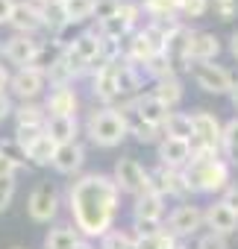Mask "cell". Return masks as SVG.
<instances>
[{"label":"cell","instance_id":"1","mask_svg":"<svg viewBox=\"0 0 238 249\" xmlns=\"http://www.w3.org/2000/svg\"><path fill=\"white\" fill-rule=\"evenodd\" d=\"M118 202H121V191L106 173H82L68 185V208L74 217V229L85 240L103 237L115 229Z\"/></svg>","mask_w":238,"mask_h":249},{"label":"cell","instance_id":"2","mask_svg":"<svg viewBox=\"0 0 238 249\" xmlns=\"http://www.w3.org/2000/svg\"><path fill=\"white\" fill-rule=\"evenodd\" d=\"M85 132L97 147H118L127 135H130V120L124 108H115V106H103L88 111L85 117Z\"/></svg>","mask_w":238,"mask_h":249},{"label":"cell","instance_id":"3","mask_svg":"<svg viewBox=\"0 0 238 249\" xmlns=\"http://www.w3.org/2000/svg\"><path fill=\"white\" fill-rule=\"evenodd\" d=\"M185 179H188L191 194H218L229 188V164L223 159L191 161L185 167Z\"/></svg>","mask_w":238,"mask_h":249},{"label":"cell","instance_id":"4","mask_svg":"<svg viewBox=\"0 0 238 249\" xmlns=\"http://www.w3.org/2000/svg\"><path fill=\"white\" fill-rule=\"evenodd\" d=\"M179 62L188 65H200V62H215L220 53V38L215 33H203V30H185V36L179 38Z\"/></svg>","mask_w":238,"mask_h":249},{"label":"cell","instance_id":"5","mask_svg":"<svg viewBox=\"0 0 238 249\" xmlns=\"http://www.w3.org/2000/svg\"><path fill=\"white\" fill-rule=\"evenodd\" d=\"M112 179L118 185L121 194H133V196H141L150 191V170H144L136 159H118L115 161V170H112Z\"/></svg>","mask_w":238,"mask_h":249},{"label":"cell","instance_id":"6","mask_svg":"<svg viewBox=\"0 0 238 249\" xmlns=\"http://www.w3.org/2000/svg\"><path fill=\"white\" fill-rule=\"evenodd\" d=\"M188 73H191V79L197 82V88H203V91H209V94H229L232 85H235V76H232L223 65H215V62L188 65Z\"/></svg>","mask_w":238,"mask_h":249},{"label":"cell","instance_id":"7","mask_svg":"<svg viewBox=\"0 0 238 249\" xmlns=\"http://www.w3.org/2000/svg\"><path fill=\"white\" fill-rule=\"evenodd\" d=\"M121 65H124V59L106 62V65H100V68L91 73V94H94L100 103H106V106H112L115 100H121V88H118Z\"/></svg>","mask_w":238,"mask_h":249},{"label":"cell","instance_id":"8","mask_svg":"<svg viewBox=\"0 0 238 249\" xmlns=\"http://www.w3.org/2000/svg\"><path fill=\"white\" fill-rule=\"evenodd\" d=\"M59 191L50 185V182H41L33 188L30 199H27V214L36 220V223H50L56 214H59Z\"/></svg>","mask_w":238,"mask_h":249},{"label":"cell","instance_id":"9","mask_svg":"<svg viewBox=\"0 0 238 249\" xmlns=\"http://www.w3.org/2000/svg\"><path fill=\"white\" fill-rule=\"evenodd\" d=\"M150 191H156L162 196H177V199L191 194L185 170H171V167H162V164L150 173Z\"/></svg>","mask_w":238,"mask_h":249},{"label":"cell","instance_id":"10","mask_svg":"<svg viewBox=\"0 0 238 249\" xmlns=\"http://www.w3.org/2000/svg\"><path fill=\"white\" fill-rule=\"evenodd\" d=\"M47 85V76L36 68H18L9 79V91L21 100V103H33Z\"/></svg>","mask_w":238,"mask_h":249},{"label":"cell","instance_id":"11","mask_svg":"<svg viewBox=\"0 0 238 249\" xmlns=\"http://www.w3.org/2000/svg\"><path fill=\"white\" fill-rule=\"evenodd\" d=\"M206 223V211H200L197 205H177L168 217V231L174 237H191L203 229Z\"/></svg>","mask_w":238,"mask_h":249},{"label":"cell","instance_id":"12","mask_svg":"<svg viewBox=\"0 0 238 249\" xmlns=\"http://www.w3.org/2000/svg\"><path fill=\"white\" fill-rule=\"evenodd\" d=\"M124 108H127V111H133L139 120L150 123V126H159V129L165 126V120H168V117H171V111H174V108H168L165 103H159L153 94H139V97H136L133 103H127Z\"/></svg>","mask_w":238,"mask_h":249},{"label":"cell","instance_id":"13","mask_svg":"<svg viewBox=\"0 0 238 249\" xmlns=\"http://www.w3.org/2000/svg\"><path fill=\"white\" fill-rule=\"evenodd\" d=\"M9 27H12L18 36H36L39 30H44L41 9L33 3V0H15V9H12Z\"/></svg>","mask_w":238,"mask_h":249},{"label":"cell","instance_id":"14","mask_svg":"<svg viewBox=\"0 0 238 249\" xmlns=\"http://www.w3.org/2000/svg\"><path fill=\"white\" fill-rule=\"evenodd\" d=\"M41 50V41H36V36H12L6 44H3V59L9 65H18V68H30L36 62Z\"/></svg>","mask_w":238,"mask_h":249},{"label":"cell","instance_id":"15","mask_svg":"<svg viewBox=\"0 0 238 249\" xmlns=\"http://www.w3.org/2000/svg\"><path fill=\"white\" fill-rule=\"evenodd\" d=\"M159 164L171 167V170H185L191 164V141H179V138H162L159 141Z\"/></svg>","mask_w":238,"mask_h":249},{"label":"cell","instance_id":"16","mask_svg":"<svg viewBox=\"0 0 238 249\" xmlns=\"http://www.w3.org/2000/svg\"><path fill=\"white\" fill-rule=\"evenodd\" d=\"M77 106H79V97H77V91L71 85L50 88V94L44 100L47 117H77Z\"/></svg>","mask_w":238,"mask_h":249},{"label":"cell","instance_id":"17","mask_svg":"<svg viewBox=\"0 0 238 249\" xmlns=\"http://www.w3.org/2000/svg\"><path fill=\"white\" fill-rule=\"evenodd\" d=\"M165 217V196L156 191H147L141 196H136L133 202V220L139 223H162Z\"/></svg>","mask_w":238,"mask_h":249},{"label":"cell","instance_id":"18","mask_svg":"<svg viewBox=\"0 0 238 249\" xmlns=\"http://www.w3.org/2000/svg\"><path fill=\"white\" fill-rule=\"evenodd\" d=\"M206 226L215 231V234H223V237H229L232 231H238V214L226 205V202H212L209 208H206Z\"/></svg>","mask_w":238,"mask_h":249},{"label":"cell","instance_id":"19","mask_svg":"<svg viewBox=\"0 0 238 249\" xmlns=\"http://www.w3.org/2000/svg\"><path fill=\"white\" fill-rule=\"evenodd\" d=\"M82 161H85V150H82L77 141H71V144H59V147H56L53 167H56L59 173H65V176H74V173L82 167Z\"/></svg>","mask_w":238,"mask_h":249},{"label":"cell","instance_id":"20","mask_svg":"<svg viewBox=\"0 0 238 249\" xmlns=\"http://www.w3.org/2000/svg\"><path fill=\"white\" fill-rule=\"evenodd\" d=\"M44 132H47L56 144H71V141H77L79 123H77V117H47Z\"/></svg>","mask_w":238,"mask_h":249},{"label":"cell","instance_id":"21","mask_svg":"<svg viewBox=\"0 0 238 249\" xmlns=\"http://www.w3.org/2000/svg\"><path fill=\"white\" fill-rule=\"evenodd\" d=\"M162 132H165L168 138L191 141V138H194V123H191V114H185V111H171V117L165 120Z\"/></svg>","mask_w":238,"mask_h":249},{"label":"cell","instance_id":"22","mask_svg":"<svg viewBox=\"0 0 238 249\" xmlns=\"http://www.w3.org/2000/svg\"><path fill=\"white\" fill-rule=\"evenodd\" d=\"M56 141L44 132L41 138H36L30 147H27V159H30V164H39V167H44V164H53V156H56Z\"/></svg>","mask_w":238,"mask_h":249},{"label":"cell","instance_id":"23","mask_svg":"<svg viewBox=\"0 0 238 249\" xmlns=\"http://www.w3.org/2000/svg\"><path fill=\"white\" fill-rule=\"evenodd\" d=\"M141 12L150 15V21H174L179 15V0H141Z\"/></svg>","mask_w":238,"mask_h":249},{"label":"cell","instance_id":"24","mask_svg":"<svg viewBox=\"0 0 238 249\" xmlns=\"http://www.w3.org/2000/svg\"><path fill=\"white\" fill-rule=\"evenodd\" d=\"M79 240H82V234H79L74 226H56V229L47 231L44 249H74Z\"/></svg>","mask_w":238,"mask_h":249},{"label":"cell","instance_id":"25","mask_svg":"<svg viewBox=\"0 0 238 249\" xmlns=\"http://www.w3.org/2000/svg\"><path fill=\"white\" fill-rule=\"evenodd\" d=\"M150 94H153L159 103H165L168 108H174V106L182 103V82H179L177 76H171V79H159V82L153 85Z\"/></svg>","mask_w":238,"mask_h":249},{"label":"cell","instance_id":"26","mask_svg":"<svg viewBox=\"0 0 238 249\" xmlns=\"http://www.w3.org/2000/svg\"><path fill=\"white\" fill-rule=\"evenodd\" d=\"M65 24H82L94 15V0H59Z\"/></svg>","mask_w":238,"mask_h":249},{"label":"cell","instance_id":"27","mask_svg":"<svg viewBox=\"0 0 238 249\" xmlns=\"http://www.w3.org/2000/svg\"><path fill=\"white\" fill-rule=\"evenodd\" d=\"M15 120H18V126H47V111L36 100L33 103H21L15 108Z\"/></svg>","mask_w":238,"mask_h":249},{"label":"cell","instance_id":"28","mask_svg":"<svg viewBox=\"0 0 238 249\" xmlns=\"http://www.w3.org/2000/svg\"><path fill=\"white\" fill-rule=\"evenodd\" d=\"M124 111H127V108H124ZM127 120H130V135H136L141 144H159V141L165 138V132H162L159 126H150V123L139 120L133 111H127Z\"/></svg>","mask_w":238,"mask_h":249},{"label":"cell","instance_id":"29","mask_svg":"<svg viewBox=\"0 0 238 249\" xmlns=\"http://www.w3.org/2000/svg\"><path fill=\"white\" fill-rule=\"evenodd\" d=\"M144 71H147V73H150L156 82H159V79H171V76H177V73H174L177 68H174V56H171V53L153 56V59L144 65Z\"/></svg>","mask_w":238,"mask_h":249},{"label":"cell","instance_id":"30","mask_svg":"<svg viewBox=\"0 0 238 249\" xmlns=\"http://www.w3.org/2000/svg\"><path fill=\"white\" fill-rule=\"evenodd\" d=\"M220 147L226 153V159L232 164H238V117H232L229 123H223V135H220Z\"/></svg>","mask_w":238,"mask_h":249},{"label":"cell","instance_id":"31","mask_svg":"<svg viewBox=\"0 0 238 249\" xmlns=\"http://www.w3.org/2000/svg\"><path fill=\"white\" fill-rule=\"evenodd\" d=\"M0 156H3V159H9L18 170L21 167H27L30 164V159H27V150L15 141V138H6V141H0Z\"/></svg>","mask_w":238,"mask_h":249},{"label":"cell","instance_id":"32","mask_svg":"<svg viewBox=\"0 0 238 249\" xmlns=\"http://www.w3.org/2000/svg\"><path fill=\"white\" fill-rule=\"evenodd\" d=\"M100 249H136V243L127 229H112L109 234L100 237Z\"/></svg>","mask_w":238,"mask_h":249},{"label":"cell","instance_id":"33","mask_svg":"<svg viewBox=\"0 0 238 249\" xmlns=\"http://www.w3.org/2000/svg\"><path fill=\"white\" fill-rule=\"evenodd\" d=\"M179 237H174L168 229H162L159 234H150V237H141L139 243H136V249H174V246H179L177 243Z\"/></svg>","mask_w":238,"mask_h":249},{"label":"cell","instance_id":"34","mask_svg":"<svg viewBox=\"0 0 238 249\" xmlns=\"http://www.w3.org/2000/svg\"><path fill=\"white\" fill-rule=\"evenodd\" d=\"M121 3L124 0H94V21L97 24H103V21H109V18H115L118 12H121Z\"/></svg>","mask_w":238,"mask_h":249},{"label":"cell","instance_id":"35","mask_svg":"<svg viewBox=\"0 0 238 249\" xmlns=\"http://www.w3.org/2000/svg\"><path fill=\"white\" fill-rule=\"evenodd\" d=\"M212 9V0H179V15L182 18H203Z\"/></svg>","mask_w":238,"mask_h":249},{"label":"cell","instance_id":"36","mask_svg":"<svg viewBox=\"0 0 238 249\" xmlns=\"http://www.w3.org/2000/svg\"><path fill=\"white\" fill-rule=\"evenodd\" d=\"M44 135V126H15V141L27 150L36 138H41Z\"/></svg>","mask_w":238,"mask_h":249},{"label":"cell","instance_id":"37","mask_svg":"<svg viewBox=\"0 0 238 249\" xmlns=\"http://www.w3.org/2000/svg\"><path fill=\"white\" fill-rule=\"evenodd\" d=\"M15 199V179L12 176H0V211H6Z\"/></svg>","mask_w":238,"mask_h":249},{"label":"cell","instance_id":"38","mask_svg":"<svg viewBox=\"0 0 238 249\" xmlns=\"http://www.w3.org/2000/svg\"><path fill=\"white\" fill-rule=\"evenodd\" d=\"M197 249H229V240H226L223 234L209 231V234H203V237L197 240Z\"/></svg>","mask_w":238,"mask_h":249},{"label":"cell","instance_id":"39","mask_svg":"<svg viewBox=\"0 0 238 249\" xmlns=\"http://www.w3.org/2000/svg\"><path fill=\"white\" fill-rule=\"evenodd\" d=\"M118 15H121V18L136 30V24L141 21V15H144V12H141V3H121V12H118Z\"/></svg>","mask_w":238,"mask_h":249},{"label":"cell","instance_id":"40","mask_svg":"<svg viewBox=\"0 0 238 249\" xmlns=\"http://www.w3.org/2000/svg\"><path fill=\"white\" fill-rule=\"evenodd\" d=\"M212 6H215V15L220 21H232L235 12H238V3H212Z\"/></svg>","mask_w":238,"mask_h":249},{"label":"cell","instance_id":"41","mask_svg":"<svg viewBox=\"0 0 238 249\" xmlns=\"http://www.w3.org/2000/svg\"><path fill=\"white\" fill-rule=\"evenodd\" d=\"M220 202H226V205L238 214V185H229V188L223 191V199H220Z\"/></svg>","mask_w":238,"mask_h":249},{"label":"cell","instance_id":"42","mask_svg":"<svg viewBox=\"0 0 238 249\" xmlns=\"http://www.w3.org/2000/svg\"><path fill=\"white\" fill-rule=\"evenodd\" d=\"M12 9H15V0H0V24H9Z\"/></svg>","mask_w":238,"mask_h":249},{"label":"cell","instance_id":"43","mask_svg":"<svg viewBox=\"0 0 238 249\" xmlns=\"http://www.w3.org/2000/svg\"><path fill=\"white\" fill-rule=\"evenodd\" d=\"M12 111H15V108H12V100H9V94L3 91V94H0V120H6Z\"/></svg>","mask_w":238,"mask_h":249},{"label":"cell","instance_id":"44","mask_svg":"<svg viewBox=\"0 0 238 249\" xmlns=\"http://www.w3.org/2000/svg\"><path fill=\"white\" fill-rule=\"evenodd\" d=\"M15 173H18V167H15L9 159L0 156V176H12V179H15Z\"/></svg>","mask_w":238,"mask_h":249},{"label":"cell","instance_id":"45","mask_svg":"<svg viewBox=\"0 0 238 249\" xmlns=\"http://www.w3.org/2000/svg\"><path fill=\"white\" fill-rule=\"evenodd\" d=\"M9 79H12V76H9V71H6V65H3V62H0V94H3V91L9 88Z\"/></svg>","mask_w":238,"mask_h":249},{"label":"cell","instance_id":"46","mask_svg":"<svg viewBox=\"0 0 238 249\" xmlns=\"http://www.w3.org/2000/svg\"><path fill=\"white\" fill-rule=\"evenodd\" d=\"M229 53H232V56L238 59V30H235L232 36H229Z\"/></svg>","mask_w":238,"mask_h":249},{"label":"cell","instance_id":"47","mask_svg":"<svg viewBox=\"0 0 238 249\" xmlns=\"http://www.w3.org/2000/svg\"><path fill=\"white\" fill-rule=\"evenodd\" d=\"M229 100H232V106H235V111H238V79H235V85H232V91H229Z\"/></svg>","mask_w":238,"mask_h":249},{"label":"cell","instance_id":"48","mask_svg":"<svg viewBox=\"0 0 238 249\" xmlns=\"http://www.w3.org/2000/svg\"><path fill=\"white\" fill-rule=\"evenodd\" d=\"M74 249H94V246H91V243H88V240H85V237H82V240H79V243H77V246H74Z\"/></svg>","mask_w":238,"mask_h":249},{"label":"cell","instance_id":"49","mask_svg":"<svg viewBox=\"0 0 238 249\" xmlns=\"http://www.w3.org/2000/svg\"><path fill=\"white\" fill-rule=\"evenodd\" d=\"M212 3H238V0H212Z\"/></svg>","mask_w":238,"mask_h":249},{"label":"cell","instance_id":"50","mask_svg":"<svg viewBox=\"0 0 238 249\" xmlns=\"http://www.w3.org/2000/svg\"><path fill=\"white\" fill-rule=\"evenodd\" d=\"M12 249H24V246H12Z\"/></svg>","mask_w":238,"mask_h":249},{"label":"cell","instance_id":"51","mask_svg":"<svg viewBox=\"0 0 238 249\" xmlns=\"http://www.w3.org/2000/svg\"><path fill=\"white\" fill-rule=\"evenodd\" d=\"M33 3H41V0H33Z\"/></svg>","mask_w":238,"mask_h":249},{"label":"cell","instance_id":"52","mask_svg":"<svg viewBox=\"0 0 238 249\" xmlns=\"http://www.w3.org/2000/svg\"><path fill=\"white\" fill-rule=\"evenodd\" d=\"M179 249H188V246H179Z\"/></svg>","mask_w":238,"mask_h":249},{"label":"cell","instance_id":"53","mask_svg":"<svg viewBox=\"0 0 238 249\" xmlns=\"http://www.w3.org/2000/svg\"><path fill=\"white\" fill-rule=\"evenodd\" d=\"M179 246H182V243H179ZM179 246H174V249H179Z\"/></svg>","mask_w":238,"mask_h":249}]
</instances>
